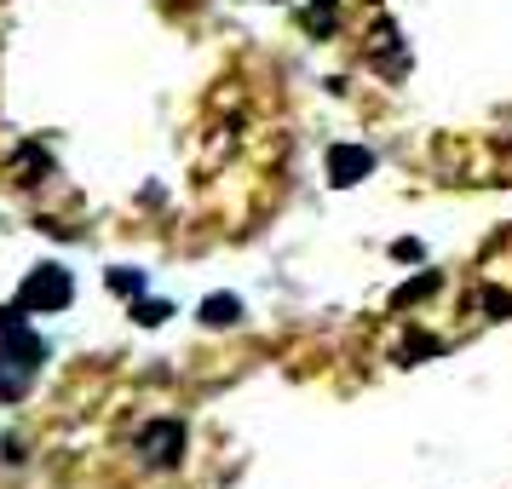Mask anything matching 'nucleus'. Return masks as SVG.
<instances>
[{"label": "nucleus", "instance_id": "nucleus-13", "mask_svg": "<svg viewBox=\"0 0 512 489\" xmlns=\"http://www.w3.org/2000/svg\"><path fill=\"white\" fill-rule=\"evenodd\" d=\"M392 259H420V242H415V236H403V242H392Z\"/></svg>", "mask_w": 512, "mask_h": 489}, {"label": "nucleus", "instance_id": "nucleus-1", "mask_svg": "<svg viewBox=\"0 0 512 489\" xmlns=\"http://www.w3.org/2000/svg\"><path fill=\"white\" fill-rule=\"evenodd\" d=\"M24 305H0V403H18L29 397L35 374L47 369V340L24 328Z\"/></svg>", "mask_w": 512, "mask_h": 489}, {"label": "nucleus", "instance_id": "nucleus-7", "mask_svg": "<svg viewBox=\"0 0 512 489\" xmlns=\"http://www.w3.org/2000/svg\"><path fill=\"white\" fill-rule=\"evenodd\" d=\"M167 317H173V305L167 300H133V323L139 328H162Z\"/></svg>", "mask_w": 512, "mask_h": 489}, {"label": "nucleus", "instance_id": "nucleus-5", "mask_svg": "<svg viewBox=\"0 0 512 489\" xmlns=\"http://www.w3.org/2000/svg\"><path fill=\"white\" fill-rule=\"evenodd\" d=\"M374 64H380V70H386V75H403V70H409V52H403V47H397V29L392 24H386V18H380V29H374Z\"/></svg>", "mask_w": 512, "mask_h": 489}, {"label": "nucleus", "instance_id": "nucleus-11", "mask_svg": "<svg viewBox=\"0 0 512 489\" xmlns=\"http://www.w3.org/2000/svg\"><path fill=\"white\" fill-rule=\"evenodd\" d=\"M443 351V340H432V334H415L409 346H403V363H415V357H438Z\"/></svg>", "mask_w": 512, "mask_h": 489}, {"label": "nucleus", "instance_id": "nucleus-3", "mask_svg": "<svg viewBox=\"0 0 512 489\" xmlns=\"http://www.w3.org/2000/svg\"><path fill=\"white\" fill-rule=\"evenodd\" d=\"M139 455L156 472H167V466L185 461V426L179 420H150V426H139Z\"/></svg>", "mask_w": 512, "mask_h": 489}, {"label": "nucleus", "instance_id": "nucleus-12", "mask_svg": "<svg viewBox=\"0 0 512 489\" xmlns=\"http://www.w3.org/2000/svg\"><path fill=\"white\" fill-rule=\"evenodd\" d=\"M484 305L495 311V317H512V294H495V288H489V294H484Z\"/></svg>", "mask_w": 512, "mask_h": 489}, {"label": "nucleus", "instance_id": "nucleus-8", "mask_svg": "<svg viewBox=\"0 0 512 489\" xmlns=\"http://www.w3.org/2000/svg\"><path fill=\"white\" fill-rule=\"evenodd\" d=\"M110 288H116L121 300H144V271H127V265H116V271H110Z\"/></svg>", "mask_w": 512, "mask_h": 489}, {"label": "nucleus", "instance_id": "nucleus-2", "mask_svg": "<svg viewBox=\"0 0 512 489\" xmlns=\"http://www.w3.org/2000/svg\"><path fill=\"white\" fill-rule=\"evenodd\" d=\"M75 300V282H70V271L64 265H35L24 282H18V305H24L29 317H47V311H64V305Z\"/></svg>", "mask_w": 512, "mask_h": 489}, {"label": "nucleus", "instance_id": "nucleus-9", "mask_svg": "<svg viewBox=\"0 0 512 489\" xmlns=\"http://www.w3.org/2000/svg\"><path fill=\"white\" fill-rule=\"evenodd\" d=\"M305 29H311V35H334V0L305 6Z\"/></svg>", "mask_w": 512, "mask_h": 489}, {"label": "nucleus", "instance_id": "nucleus-4", "mask_svg": "<svg viewBox=\"0 0 512 489\" xmlns=\"http://www.w3.org/2000/svg\"><path fill=\"white\" fill-rule=\"evenodd\" d=\"M374 173V150L369 144H328V185L351 190Z\"/></svg>", "mask_w": 512, "mask_h": 489}, {"label": "nucleus", "instance_id": "nucleus-10", "mask_svg": "<svg viewBox=\"0 0 512 489\" xmlns=\"http://www.w3.org/2000/svg\"><path fill=\"white\" fill-rule=\"evenodd\" d=\"M432 288H438V277H432V271H426V277H415V282H403V288H397V305H409V300H426Z\"/></svg>", "mask_w": 512, "mask_h": 489}, {"label": "nucleus", "instance_id": "nucleus-6", "mask_svg": "<svg viewBox=\"0 0 512 489\" xmlns=\"http://www.w3.org/2000/svg\"><path fill=\"white\" fill-rule=\"evenodd\" d=\"M202 323L208 328H236L242 323V300H236V294H208V300H202Z\"/></svg>", "mask_w": 512, "mask_h": 489}]
</instances>
